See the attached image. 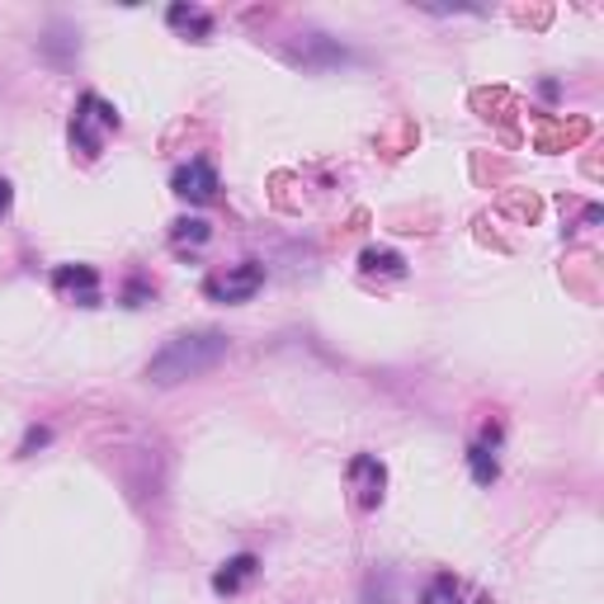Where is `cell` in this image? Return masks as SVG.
<instances>
[{"label":"cell","mask_w":604,"mask_h":604,"mask_svg":"<svg viewBox=\"0 0 604 604\" xmlns=\"http://www.w3.org/2000/svg\"><path fill=\"white\" fill-rule=\"evenodd\" d=\"M227 349H232V340L222 336V331H180V336H170L152 355L147 383L152 388H180V383H189V378L213 373L217 363L227 359Z\"/></svg>","instance_id":"1"},{"label":"cell","mask_w":604,"mask_h":604,"mask_svg":"<svg viewBox=\"0 0 604 604\" xmlns=\"http://www.w3.org/2000/svg\"><path fill=\"white\" fill-rule=\"evenodd\" d=\"M119 128V109L104 104L100 94H81V109L71 119V142L81 147L86 156H100L104 152V133Z\"/></svg>","instance_id":"2"},{"label":"cell","mask_w":604,"mask_h":604,"mask_svg":"<svg viewBox=\"0 0 604 604\" xmlns=\"http://www.w3.org/2000/svg\"><path fill=\"white\" fill-rule=\"evenodd\" d=\"M260 289H265V265H256V260L236 265V269H227V275L203 279V293H209L213 302H250Z\"/></svg>","instance_id":"3"},{"label":"cell","mask_w":604,"mask_h":604,"mask_svg":"<svg viewBox=\"0 0 604 604\" xmlns=\"http://www.w3.org/2000/svg\"><path fill=\"white\" fill-rule=\"evenodd\" d=\"M170 189L184 203H213L217 199V170L199 156V161H189V166H180V170L170 175Z\"/></svg>","instance_id":"4"},{"label":"cell","mask_w":604,"mask_h":604,"mask_svg":"<svg viewBox=\"0 0 604 604\" xmlns=\"http://www.w3.org/2000/svg\"><path fill=\"white\" fill-rule=\"evenodd\" d=\"M53 283L76 293L81 307H94V302H100V275H94L90 265H61V269H53Z\"/></svg>","instance_id":"5"},{"label":"cell","mask_w":604,"mask_h":604,"mask_svg":"<svg viewBox=\"0 0 604 604\" xmlns=\"http://www.w3.org/2000/svg\"><path fill=\"white\" fill-rule=\"evenodd\" d=\"M349 477H363V486H359V505H363V511H373V505L383 501V486H388L383 463H378V458H369V454H359L355 463H349Z\"/></svg>","instance_id":"6"},{"label":"cell","mask_w":604,"mask_h":604,"mask_svg":"<svg viewBox=\"0 0 604 604\" xmlns=\"http://www.w3.org/2000/svg\"><path fill=\"white\" fill-rule=\"evenodd\" d=\"M256 571H260V562L250 558V552H236L232 562H222V567L213 571V591H217V595H236L250 577H256Z\"/></svg>","instance_id":"7"},{"label":"cell","mask_w":604,"mask_h":604,"mask_svg":"<svg viewBox=\"0 0 604 604\" xmlns=\"http://www.w3.org/2000/svg\"><path fill=\"white\" fill-rule=\"evenodd\" d=\"M359 265H363V275H392V279H402V275H406V260L396 256V250H378V246L363 250Z\"/></svg>","instance_id":"8"},{"label":"cell","mask_w":604,"mask_h":604,"mask_svg":"<svg viewBox=\"0 0 604 604\" xmlns=\"http://www.w3.org/2000/svg\"><path fill=\"white\" fill-rule=\"evenodd\" d=\"M468 468H472V482L477 486H491L501 477V463H496V454H491V444H472V449H468Z\"/></svg>","instance_id":"9"},{"label":"cell","mask_w":604,"mask_h":604,"mask_svg":"<svg viewBox=\"0 0 604 604\" xmlns=\"http://www.w3.org/2000/svg\"><path fill=\"white\" fill-rule=\"evenodd\" d=\"M209 236H213V227H209V222H203V217H180V222H175V227H170V242L175 246H209Z\"/></svg>","instance_id":"10"},{"label":"cell","mask_w":604,"mask_h":604,"mask_svg":"<svg viewBox=\"0 0 604 604\" xmlns=\"http://www.w3.org/2000/svg\"><path fill=\"white\" fill-rule=\"evenodd\" d=\"M166 20H170L175 29H194L199 38H209V34H213V20H209V14H203L199 5H170Z\"/></svg>","instance_id":"11"},{"label":"cell","mask_w":604,"mask_h":604,"mask_svg":"<svg viewBox=\"0 0 604 604\" xmlns=\"http://www.w3.org/2000/svg\"><path fill=\"white\" fill-rule=\"evenodd\" d=\"M421 604H463V591H458V581L449 571H439V577L421 591Z\"/></svg>","instance_id":"12"},{"label":"cell","mask_w":604,"mask_h":604,"mask_svg":"<svg viewBox=\"0 0 604 604\" xmlns=\"http://www.w3.org/2000/svg\"><path fill=\"white\" fill-rule=\"evenodd\" d=\"M43 444H53V430L47 425H34V430L24 435V444H20V454H34V449H43Z\"/></svg>","instance_id":"13"},{"label":"cell","mask_w":604,"mask_h":604,"mask_svg":"<svg viewBox=\"0 0 604 604\" xmlns=\"http://www.w3.org/2000/svg\"><path fill=\"white\" fill-rule=\"evenodd\" d=\"M10 199H14V194H10V180H0V217L10 213Z\"/></svg>","instance_id":"14"}]
</instances>
